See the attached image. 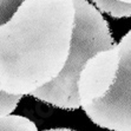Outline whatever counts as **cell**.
<instances>
[{
    "label": "cell",
    "instance_id": "7a4b0ae2",
    "mask_svg": "<svg viewBox=\"0 0 131 131\" xmlns=\"http://www.w3.org/2000/svg\"><path fill=\"white\" fill-rule=\"evenodd\" d=\"M117 79L105 97L83 107L96 125L111 131H131V31L119 43Z\"/></svg>",
    "mask_w": 131,
    "mask_h": 131
},
{
    "label": "cell",
    "instance_id": "277c9868",
    "mask_svg": "<svg viewBox=\"0 0 131 131\" xmlns=\"http://www.w3.org/2000/svg\"><path fill=\"white\" fill-rule=\"evenodd\" d=\"M93 3L113 18L131 17V0H93Z\"/></svg>",
    "mask_w": 131,
    "mask_h": 131
},
{
    "label": "cell",
    "instance_id": "5b68a950",
    "mask_svg": "<svg viewBox=\"0 0 131 131\" xmlns=\"http://www.w3.org/2000/svg\"><path fill=\"white\" fill-rule=\"evenodd\" d=\"M0 131H38V129L37 125L26 117L8 115L0 117Z\"/></svg>",
    "mask_w": 131,
    "mask_h": 131
},
{
    "label": "cell",
    "instance_id": "8992f818",
    "mask_svg": "<svg viewBox=\"0 0 131 131\" xmlns=\"http://www.w3.org/2000/svg\"><path fill=\"white\" fill-rule=\"evenodd\" d=\"M25 0H0V26L8 23Z\"/></svg>",
    "mask_w": 131,
    "mask_h": 131
},
{
    "label": "cell",
    "instance_id": "6da1fadb",
    "mask_svg": "<svg viewBox=\"0 0 131 131\" xmlns=\"http://www.w3.org/2000/svg\"><path fill=\"white\" fill-rule=\"evenodd\" d=\"M76 15L70 53L63 70L53 80L31 93L41 102L65 110L79 109L78 80L85 64L98 52L112 49L106 20L86 0H73Z\"/></svg>",
    "mask_w": 131,
    "mask_h": 131
},
{
    "label": "cell",
    "instance_id": "3957f363",
    "mask_svg": "<svg viewBox=\"0 0 131 131\" xmlns=\"http://www.w3.org/2000/svg\"><path fill=\"white\" fill-rule=\"evenodd\" d=\"M119 64V45L98 52L89 59L78 80V96L82 109L107 95L117 79Z\"/></svg>",
    "mask_w": 131,
    "mask_h": 131
},
{
    "label": "cell",
    "instance_id": "52a82bcc",
    "mask_svg": "<svg viewBox=\"0 0 131 131\" xmlns=\"http://www.w3.org/2000/svg\"><path fill=\"white\" fill-rule=\"evenodd\" d=\"M21 97V95H9L0 90V117L11 115L18 106Z\"/></svg>",
    "mask_w": 131,
    "mask_h": 131
}]
</instances>
